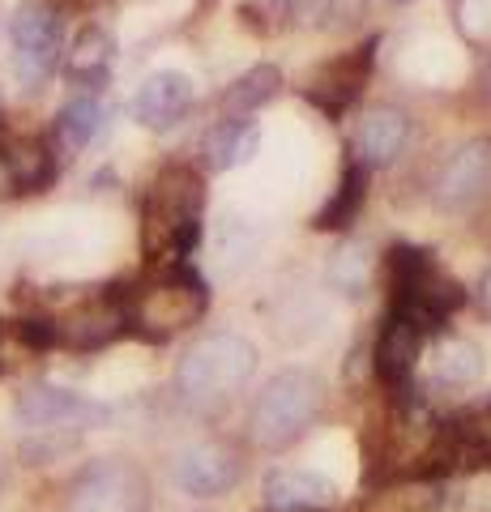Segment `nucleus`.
Here are the masks:
<instances>
[{
    "label": "nucleus",
    "instance_id": "f257e3e1",
    "mask_svg": "<svg viewBox=\"0 0 491 512\" xmlns=\"http://www.w3.org/2000/svg\"><path fill=\"white\" fill-rule=\"evenodd\" d=\"M201 175L188 167H167L154 180L150 197H146V227H141V239H146V252L154 261L180 265L188 252L197 248L201 239Z\"/></svg>",
    "mask_w": 491,
    "mask_h": 512
},
{
    "label": "nucleus",
    "instance_id": "f03ea898",
    "mask_svg": "<svg viewBox=\"0 0 491 512\" xmlns=\"http://www.w3.org/2000/svg\"><path fill=\"white\" fill-rule=\"evenodd\" d=\"M321 406H325V384L312 372H304V367H287V372L269 376L261 384L257 402H252L248 414L252 440L269 448V453H282L316 423Z\"/></svg>",
    "mask_w": 491,
    "mask_h": 512
},
{
    "label": "nucleus",
    "instance_id": "7ed1b4c3",
    "mask_svg": "<svg viewBox=\"0 0 491 512\" xmlns=\"http://www.w3.org/2000/svg\"><path fill=\"white\" fill-rule=\"evenodd\" d=\"M252 372H257V346L231 329H218L184 350L176 367V389L184 402H223L244 389Z\"/></svg>",
    "mask_w": 491,
    "mask_h": 512
},
{
    "label": "nucleus",
    "instance_id": "20e7f679",
    "mask_svg": "<svg viewBox=\"0 0 491 512\" xmlns=\"http://www.w3.org/2000/svg\"><path fill=\"white\" fill-rule=\"evenodd\" d=\"M205 303H210V295H205V282L193 274V269L167 265V274L129 303V320L141 329H150L154 338H167V333L193 325V320L205 312Z\"/></svg>",
    "mask_w": 491,
    "mask_h": 512
},
{
    "label": "nucleus",
    "instance_id": "39448f33",
    "mask_svg": "<svg viewBox=\"0 0 491 512\" xmlns=\"http://www.w3.org/2000/svg\"><path fill=\"white\" fill-rule=\"evenodd\" d=\"M9 43H13V69H18L22 86H43L56 73L60 52H65V26L60 13L43 0H30L9 18Z\"/></svg>",
    "mask_w": 491,
    "mask_h": 512
},
{
    "label": "nucleus",
    "instance_id": "423d86ee",
    "mask_svg": "<svg viewBox=\"0 0 491 512\" xmlns=\"http://www.w3.org/2000/svg\"><path fill=\"white\" fill-rule=\"evenodd\" d=\"M150 483L133 461H90L69 483V512H146Z\"/></svg>",
    "mask_w": 491,
    "mask_h": 512
},
{
    "label": "nucleus",
    "instance_id": "0eeeda50",
    "mask_svg": "<svg viewBox=\"0 0 491 512\" xmlns=\"http://www.w3.org/2000/svg\"><path fill=\"white\" fill-rule=\"evenodd\" d=\"M18 419L30 431H43V436H73V431L99 427L107 419V410L82 393L56 389V384H30L18 397Z\"/></svg>",
    "mask_w": 491,
    "mask_h": 512
},
{
    "label": "nucleus",
    "instance_id": "6e6552de",
    "mask_svg": "<svg viewBox=\"0 0 491 512\" xmlns=\"http://www.w3.org/2000/svg\"><path fill=\"white\" fill-rule=\"evenodd\" d=\"M47 325H52V342H65L73 350H99L120 338V329L129 325V303L120 295H90L73 312L47 320Z\"/></svg>",
    "mask_w": 491,
    "mask_h": 512
},
{
    "label": "nucleus",
    "instance_id": "1a4fd4ad",
    "mask_svg": "<svg viewBox=\"0 0 491 512\" xmlns=\"http://www.w3.org/2000/svg\"><path fill=\"white\" fill-rule=\"evenodd\" d=\"M240 457L231 453L227 444L218 440H201V444H188L184 453L176 457V466H171V478H176V487L184 495H197V500H214V495L231 491L240 483Z\"/></svg>",
    "mask_w": 491,
    "mask_h": 512
},
{
    "label": "nucleus",
    "instance_id": "9d476101",
    "mask_svg": "<svg viewBox=\"0 0 491 512\" xmlns=\"http://www.w3.org/2000/svg\"><path fill=\"white\" fill-rule=\"evenodd\" d=\"M193 103H197L193 77L180 69H158L133 94V120L154 128V133H163V128H176L188 111H193Z\"/></svg>",
    "mask_w": 491,
    "mask_h": 512
},
{
    "label": "nucleus",
    "instance_id": "9b49d317",
    "mask_svg": "<svg viewBox=\"0 0 491 512\" xmlns=\"http://www.w3.org/2000/svg\"><path fill=\"white\" fill-rule=\"evenodd\" d=\"M487 188H491V137H479V141H466L445 163L436 180V197L440 205L457 210V205H470L474 197H483Z\"/></svg>",
    "mask_w": 491,
    "mask_h": 512
},
{
    "label": "nucleus",
    "instance_id": "f8f14e48",
    "mask_svg": "<svg viewBox=\"0 0 491 512\" xmlns=\"http://www.w3.org/2000/svg\"><path fill=\"white\" fill-rule=\"evenodd\" d=\"M410 141V120L402 116L398 107H372L368 116L359 120V133H355V163L359 167H389L398 163V154L406 150Z\"/></svg>",
    "mask_w": 491,
    "mask_h": 512
},
{
    "label": "nucleus",
    "instance_id": "ddd939ff",
    "mask_svg": "<svg viewBox=\"0 0 491 512\" xmlns=\"http://www.w3.org/2000/svg\"><path fill=\"white\" fill-rule=\"evenodd\" d=\"M56 180V154L43 137L0 146V192H39Z\"/></svg>",
    "mask_w": 491,
    "mask_h": 512
},
{
    "label": "nucleus",
    "instance_id": "4468645a",
    "mask_svg": "<svg viewBox=\"0 0 491 512\" xmlns=\"http://www.w3.org/2000/svg\"><path fill=\"white\" fill-rule=\"evenodd\" d=\"M372 47H376V43L355 47L351 56H342V60L329 64L321 82H312V86H308V99L321 107L325 116H338V111H346V107L355 103V94H359V86H363V77H368V64H372Z\"/></svg>",
    "mask_w": 491,
    "mask_h": 512
},
{
    "label": "nucleus",
    "instance_id": "2eb2a0df",
    "mask_svg": "<svg viewBox=\"0 0 491 512\" xmlns=\"http://www.w3.org/2000/svg\"><path fill=\"white\" fill-rule=\"evenodd\" d=\"M265 500L269 508H299V512H316L325 504L338 500V487L321 478L308 466H291V470H274L265 478Z\"/></svg>",
    "mask_w": 491,
    "mask_h": 512
},
{
    "label": "nucleus",
    "instance_id": "dca6fc26",
    "mask_svg": "<svg viewBox=\"0 0 491 512\" xmlns=\"http://www.w3.org/2000/svg\"><path fill=\"white\" fill-rule=\"evenodd\" d=\"M483 372H487V359L470 338H440L427 350V376L440 389H474Z\"/></svg>",
    "mask_w": 491,
    "mask_h": 512
},
{
    "label": "nucleus",
    "instance_id": "f3484780",
    "mask_svg": "<svg viewBox=\"0 0 491 512\" xmlns=\"http://www.w3.org/2000/svg\"><path fill=\"white\" fill-rule=\"evenodd\" d=\"M112 64H116V39L107 35L103 26H86L82 35L73 39V47H69L65 73H69L73 86L103 90L107 77H112Z\"/></svg>",
    "mask_w": 491,
    "mask_h": 512
},
{
    "label": "nucleus",
    "instance_id": "a211bd4d",
    "mask_svg": "<svg viewBox=\"0 0 491 512\" xmlns=\"http://www.w3.org/2000/svg\"><path fill=\"white\" fill-rule=\"evenodd\" d=\"M423 342L427 338L415 325L389 316V325L380 329V342H376V376L385 384H402L410 372H415V363L423 355Z\"/></svg>",
    "mask_w": 491,
    "mask_h": 512
},
{
    "label": "nucleus",
    "instance_id": "6ab92c4d",
    "mask_svg": "<svg viewBox=\"0 0 491 512\" xmlns=\"http://www.w3.org/2000/svg\"><path fill=\"white\" fill-rule=\"evenodd\" d=\"M278 90H282L278 64H252L248 73H240L227 86V94H223V116H231V120L257 116L261 107H269V103L278 99Z\"/></svg>",
    "mask_w": 491,
    "mask_h": 512
},
{
    "label": "nucleus",
    "instance_id": "aec40b11",
    "mask_svg": "<svg viewBox=\"0 0 491 512\" xmlns=\"http://www.w3.org/2000/svg\"><path fill=\"white\" fill-rule=\"evenodd\" d=\"M107 120H112V111H107V103L99 99V94H77L73 103L60 107L56 137H60L65 150H86L107 133Z\"/></svg>",
    "mask_w": 491,
    "mask_h": 512
},
{
    "label": "nucleus",
    "instance_id": "412c9836",
    "mask_svg": "<svg viewBox=\"0 0 491 512\" xmlns=\"http://www.w3.org/2000/svg\"><path fill=\"white\" fill-rule=\"evenodd\" d=\"M257 141H261V133H257V124H252V120L223 116L210 128V137H205V158H210L214 171H235L240 163H248V158H252Z\"/></svg>",
    "mask_w": 491,
    "mask_h": 512
},
{
    "label": "nucleus",
    "instance_id": "4be33fe9",
    "mask_svg": "<svg viewBox=\"0 0 491 512\" xmlns=\"http://www.w3.org/2000/svg\"><path fill=\"white\" fill-rule=\"evenodd\" d=\"M445 453L462 466H491V406L457 419L445 436Z\"/></svg>",
    "mask_w": 491,
    "mask_h": 512
},
{
    "label": "nucleus",
    "instance_id": "5701e85b",
    "mask_svg": "<svg viewBox=\"0 0 491 512\" xmlns=\"http://www.w3.org/2000/svg\"><path fill=\"white\" fill-rule=\"evenodd\" d=\"M363 201H368V167L351 163V167L342 171L338 192L325 201V210L316 214V227H321V231H346V227H351V222L359 218Z\"/></svg>",
    "mask_w": 491,
    "mask_h": 512
},
{
    "label": "nucleus",
    "instance_id": "b1692460",
    "mask_svg": "<svg viewBox=\"0 0 491 512\" xmlns=\"http://www.w3.org/2000/svg\"><path fill=\"white\" fill-rule=\"evenodd\" d=\"M329 282L342 286L346 295H355L363 282H368V248L363 244H342L334 252V265H329Z\"/></svg>",
    "mask_w": 491,
    "mask_h": 512
},
{
    "label": "nucleus",
    "instance_id": "393cba45",
    "mask_svg": "<svg viewBox=\"0 0 491 512\" xmlns=\"http://www.w3.org/2000/svg\"><path fill=\"white\" fill-rule=\"evenodd\" d=\"M462 26L470 35H491V0H462Z\"/></svg>",
    "mask_w": 491,
    "mask_h": 512
},
{
    "label": "nucleus",
    "instance_id": "a878e982",
    "mask_svg": "<svg viewBox=\"0 0 491 512\" xmlns=\"http://www.w3.org/2000/svg\"><path fill=\"white\" fill-rule=\"evenodd\" d=\"M291 9H295L299 22H321L325 13L334 9V0H291Z\"/></svg>",
    "mask_w": 491,
    "mask_h": 512
},
{
    "label": "nucleus",
    "instance_id": "bb28decb",
    "mask_svg": "<svg viewBox=\"0 0 491 512\" xmlns=\"http://www.w3.org/2000/svg\"><path fill=\"white\" fill-rule=\"evenodd\" d=\"M479 299H483V308L491 312V274L483 278V286H479Z\"/></svg>",
    "mask_w": 491,
    "mask_h": 512
},
{
    "label": "nucleus",
    "instance_id": "cd10ccee",
    "mask_svg": "<svg viewBox=\"0 0 491 512\" xmlns=\"http://www.w3.org/2000/svg\"><path fill=\"white\" fill-rule=\"evenodd\" d=\"M269 512H299V508H269Z\"/></svg>",
    "mask_w": 491,
    "mask_h": 512
},
{
    "label": "nucleus",
    "instance_id": "c85d7f7f",
    "mask_svg": "<svg viewBox=\"0 0 491 512\" xmlns=\"http://www.w3.org/2000/svg\"><path fill=\"white\" fill-rule=\"evenodd\" d=\"M487 90H491V69H487Z\"/></svg>",
    "mask_w": 491,
    "mask_h": 512
},
{
    "label": "nucleus",
    "instance_id": "c756f323",
    "mask_svg": "<svg viewBox=\"0 0 491 512\" xmlns=\"http://www.w3.org/2000/svg\"><path fill=\"white\" fill-rule=\"evenodd\" d=\"M398 5H410V0H398Z\"/></svg>",
    "mask_w": 491,
    "mask_h": 512
}]
</instances>
